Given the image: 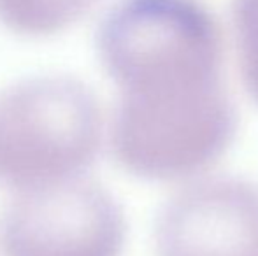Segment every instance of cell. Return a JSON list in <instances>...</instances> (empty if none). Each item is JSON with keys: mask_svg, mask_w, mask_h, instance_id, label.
Masks as SVG:
<instances>
[{"mask_svg": "<svg viewBox=\"0 0 258 256\" xmlns=\"http://www.w3.org/2000/svg\"><path fill=\"white\" fill-rule=\"evenodd\" d=\"M232 28L242 84L258 104V0L232 2Z\"/></svg>", "mask_w": 258, "mask_h": 256, "instance_id": "6", "label": "cell"}, {"mask_svg": "<svg viewBox=\"0 0 258 256\" xmlns=\"http://www.w3.org/2000/svg\"><path fill=\"white\" fill-rule=\"evenodd\" d=\"M100 0H0V25L27 39L53 37L83 20Z\"/></svg>", "mask_w": 258, "mask_h": 256, "instance_id": "5", "label": "cell"}, {"mask_svg": "<svg viewBox=\"0 0 258 256\" xmlns=\"http://www.w3.org/2000/svg\"><path fill=\"white\" fill-rule=\"evenodd\" d=\"M125 242L119 202L85 176L14 192L0 216L4 256H121Z\"/></svg>", "mask_w": 258, "mask_h": 256, "instance_id": "3", "label": "cell"}, {"mask_svg": "<svg viewBox=\"0 0 258 256\" xmlns=\"http://www.w3.org/2000/svg\"><path fill=\"white\" fill-rule=\"evenodd\" d=\"M95 48L121 102L170 106L227 88L223 34L199 0H116Z\"/></svg>", "mask_w": 258, "mask_h": 256, "instance_id": "1", "label": "cell"}, {"mask_svg": "<svg viewBox=\"0 0 258 256\" xmlns=\"http://www.w3.org/2000/svg\"><path fill=\"white\" fill-rule=\"evenodd\" d=\"M97 95L71 75H35L0 93V183L14 192L83 178L104 142Z\"/></svg>", "mask_w": 258, "mask_h": 256, "instance_id": "2", "label": "cell"}, {"mask_svg": "<svg viewBox=\"0 0 258 256\" xmlns=\"http://www.w3.org/2000/svg\"><path fill=\"white\" fill-rule=\"evenodd\" d=\"M156 256H258V185L195 179L167 200L155 225Z\"/></svg>", "mask_w": 258, "mask_h": 256, "instance_id": "4", "label": "cell"}]
</instances>
